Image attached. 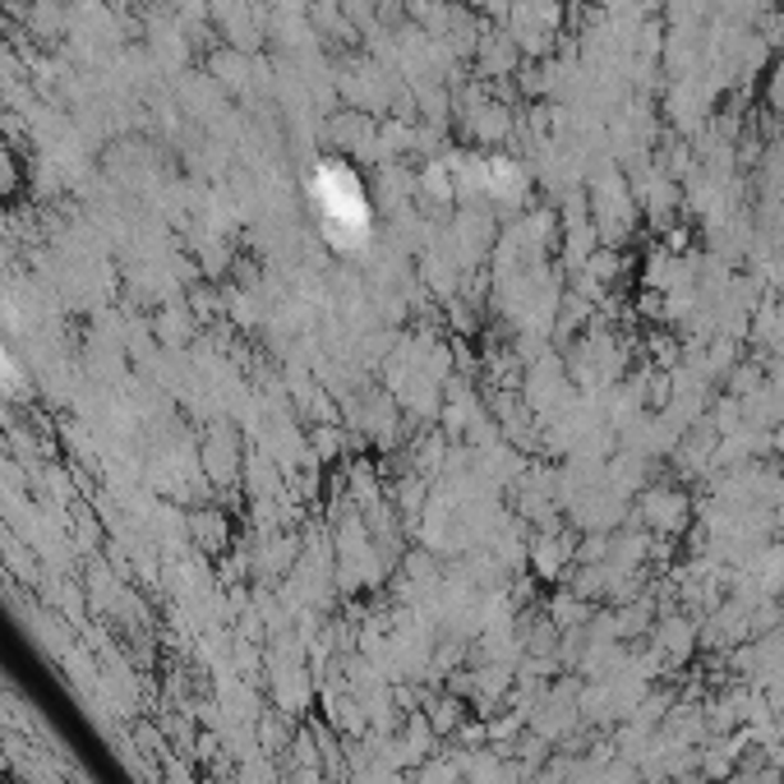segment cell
<instances>
[{
  "label": "cell",
  "mask_w": 784,
  "mask_h": 784,
  "mask_svg": "<svg viewBox=\"0 0 784 784\" xmlns=\"http://www.w3.org/2000/svg\"><path fill=\"white\" fill-rule=\"evenodd\" d=\"M314 199L323 204V217L332 221V227H342V231H365L370 208H365V194H360V185H355L351 172H342V166H319V176H314Z\"/></svg>",
  "instance_id": "6da1fadb"
},
{
  "label": "cell",
  "mask_w": 784,
  "mask_h": 784,
  "mask_svg": "<svg viewBox=\"0 0 784 784\" xmlns=\"http://www.w3.org/2000/svg\"><path fill=\"white\" fill-rule=\"evenodd\" d=\"M647 513H651L660 526H674V522H679V498H674V494H656V498H647Z\"/></svg>",
  "instance_id": "7a4b0ae2"
},
{
  "label": "cell",
  "mask_w": 784,
  "mask_h": 784,
  "mask_svg": "<svg viewBox=\"0 0 784 784\" xmlns=\"http://www.w3.org/2000/svg\"><path fill=\"white\" fill-rule=\"evenodd\" d=\"M0 383H14V365H10V355H6V347H0Z\"/></svg>",
  "instance_id": "3957f363"
}]
</instances>
